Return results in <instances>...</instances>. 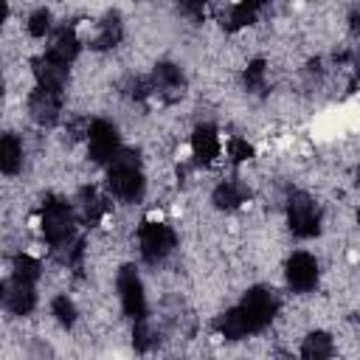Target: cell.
<instances>
[{"label": "cell", "mask_w": 360, "mask_h": 360, "mask_svg": "<svg viewBox=\"0 0 360 360\" xmlns=\"http://www.w3.org/2000/svg\"><path fill=\"white\" fill-rule=\"evenodd\" d=\"M107 186L115 197L129 200V202L143 197V172H141V163L132 152L118 149L107 160Z\"/></svg>", "instance_id": "cell-1"}, {"label": "cell", "mask_w": 360, "mask_h": 360, "mask_svg": "<svg viewBox=\"0 0 360 360\" xmlns=\"http://www.w3.org/2000/svg\"><path fill=\"white\" fill-rule=\"evenodd\" d=\"M42 233L51 242V248L76 236V219H73V211L65 200L48 197L42 202Z\"/></svg>", "instance_id": "cell-2"}, {"label": "cell", "mask_w": 360, "mask_h": 360, "mask_svg": "<svg viewBox=\"0 0 360 360\" xmlns=\"http://www.w3.org/2000/svg\"><path fill=\"white\" fill-rule=\"evenodd\" d=\"M287 222H290V231L295 236H315L321 231V208L318 202L304 194V191H292L290 200H287Z\"/></svg>", "instance_id": "cell-3"}, {"label": "cell", "mask_w": 360, "mask_h": 360, "mask_svg": "<svg viewBox=\"0 0 360 360\" xmlns=\"http://www.w3.org/2000/svg\"><path fill=\"white\" fill-rule=\"evenodd\" d=\"M239 309H242V315L248 318L250 332H259V329H264V326L276 318V312H278V298H276L273 290H267V287H253V290L245 292Z\"/></svg>", "instance_id": "cell-4"}, {"label": "cell", "mask_w": 360, "mask_h": 360, "mask_svg": "<svg viewBox=\"0 0 360 360\" xmlns=\"http://www.w3.org/2000/svg\"><path fill=\"white\" fill-rule=\"evenodd\" d=\"M174 231L166 222H143L138 231V245H141V256L146 262H160L174 250Z\"/></svg>", "instance_id": "cell-5"}, {"label": "cell", "mask_w": 360, "mask_h": 360, "mask_svg": "<svg viewBox=\"0 0 360 360\" xmlns=\"http://www.w3.org/2000/svg\"><path fill=\"white\" fill-rule=\"evenodd\" d=\"M118 295H121V307L124 312L135 321V318H143L146 315V295H143V284L135 273L132 264H124L118 270Z\"/></svg>", "instance_id": "cell-6"}, {"label": "cell", "mask_w": 360, "mask_h": 360, "mask_svg": "<svg viewBox=\"0 0 360 360\" xmlns=\"http://www.w3.org/2000/svg\"><path fill=\"white\" fill-rule=\"evenodd\" d=\"M87 149H90V158L96 163H107L121 149L118 129L110 121H93L90 129H87Z\"/></svg>", "instance_id": "cell-7"}, {"label": "cell", "mask_w": 360, "mask_h": 360, "mask_svg": "<svg viewBox=\"0 0 360 360\" xmlns=\"http://www.w3.org/2000/svg\"><path fill=\"white\" fill-rule=\"evenodd\" d=\"M0 301L8 312L14 315H28L37 304V292H34V281H22V278H8L0 287Z\"/></svg>", "instance_id": "cell-8"}, {"label": "cell", "mask_w": 360, "mask_h": 360, "mask_svg": "<svg viewBox=\"0 0 360 360\" xmlns=\"http://www.w3.org/2000/svg\"><path fill=\"white\" fill-rule=\"evenodd\" d=\"M287 284L295 292H309L318 284V262L309 253H292L287 262Z\"/></svg>", "instance_id": "cell-9"}, {"label": "cell", "mask_w": 360, "mask_h": 360, "mask_svg": "<svg viewBox=\"0 0 360 360\" xmlns=\"http://www.w3.org/2000/svg\"><path fill=\"white\" fill-rule=\"evenodd\" d=\"M149 84H152V93H158L163 101H177V98L183 96V87H186L180 68H174L172 62H160V65L152 70Z\"/></svg>", "instance_id": "cell-10"}, {"label": "cell", "mask_w": 360, "mask_h": 360, "mask_svg": "<svg viewBox=\"0 0 360 360\" xmlns=\"http://www.w3.org/2000/svg\"><path fill=\"white\" fill-rule=\"evenodd\" d=\"M62 93H53V90H45V87H37L31 96H28V112L37 124L42 127H51L59 121V110H62Z\"/></svg>", "instance_id": "cell-11"}, {"label": "cell", "mask_w": 360, "mask_h": 360, "mask_svg": "<svg viewBox=\"0 0 360 360\" xmlns=\"http://www.w3.org/2000/svg\"><path fill=\"white\" fill-rule=\"evenodd\" d=\"M34 76H37V84L39 87L53 90V93H62L65 84H68V65L65 62H56V59H51L45 53L42 59L34 62Z\"/></svg>", "instance_id": "cell-12"}, {"label": "cell", "mask_w": 360, "mask_h": 360, "mask_svg": "<svg viewBox=\"0 0 360 360\" xmlns=\"http://www.w3.org/2000/svg\"><path fill=\"white\" fill-rule=\"evenodd\" d=\"M121 34H124V25H121V17L118 14H107L96 22L93 34H90V48L96 51H107L112 45L121 42Z\"/></svg>", "instance_id": "cell-13"}, {"label": "cell", "mask_w": 360, "mask_h": 360, "mask_svg": "<svg viewBox=\"0 0 360 360\" xmlns=\"http://www.w3.org/2000/svg\"><path fill=\"white\" fill-rule=\"evenodd\" d=\"M191 155H194L197 163H211L219 155V135H217L214 127L202 124V127L194 129V135H191Z\"/></svg>", "instance_id": "cell-14"}, {"label": "cell", "mask_w": 360, "mask_h": 360, "mask_svg": "<svg viewBox=\"0 0 360 360\" xmlns=\"http://www.w3.org/2000/svg\"><path fill=\"white\" fill-rule=\"evenodd\" d=\"M79 45H82V42H79L76 31H70V28H59V31L53 34L51 45H48V56L56 59V62L70 65V62L76 59V53H79Z\"/></svg>", "instance_id": "cell-15"}, {"label": "cell", "mask_w": 360, "mask_h": 360, "mask_svg": "<svg viewBox=\"0 0 360 360\" xmlns=\"http://www.w3.org/2000/svg\"><path fill=\"white\" fill-rule=\"evenodd\" d=\"M245 200H248V188H245V183H239V180H222V183L214 188V205H217V208L231 211V208H239Z\"/></svg>", "instance_id": "cell-16"}, {"label": "cell", "mask_w": 360, "mask_h": 360, "mask_svg": "<svg viewBox=\"0 0 360 360\" xmlns=\"http://www.w3.org/2000/svg\"><path fill=\"white\" fill-rule=\"evenodd\" d=\"M22 166V143L17 135H0V172L17 174Z\"/></svg>", "instance_id": "cell-17"}, {"label": "cell", "mask_w": 360, "mask_h": 360, "mask_svg": "<svg viewBox=\"0 0 360 360\" xmlns=\"http://www.w3.org/2000/svg\"><path fill=\"white\" fill-rule=\"evenodd\" d=\"M217 329H219V335H222L225 340H239V338H248V335H250L248 318L242 315L239 307H233V309H228L225 315H219Z\"/></svg>", "instance_id": "cell-18"}, {"label": "cell", "mask_w": 360, "mask_h": 360, "mask_svg": "<svg viewBox=\"0 0 360 360\" xmlns=\"http://www.w3.org/2000/svg\"><path fill=\"white\" fill-rule=\"evenodd\" d=\"M79 217H82V222H98L101 217H104V211H107V202L93 191V188H84L82 194H79Z\"/></svg>", "instance_id": "cell-19"}, {"label": "cell", "mask_w": 360, "mask_h": 360, "mask_svg": "<svg viewBox=\"0 0 360 360\" xmlns=\"http://www.w3.org/2000/svg\"><path fill=\"white\" fill-rule=\"evenodd\" d=\"M335 352V343L326 332H312L304 338V346H301V354L307 360H323V357H332Z\"/></svg>", "instance_id": "cell-20"}, {"label": "cell", "mask_w": 360, "mask_h": 360, "mask_svg": "<svg viewBox=\"0 0 360 360\" xmlns=\"http://www.w3.org/2000/svg\"><path fill=\"white\" fill-rule=\"evenodd\" d=\"M253 20H256V6H250V3H245V0H239L236 6H231L228 14H225V25H228L231 31L250 25Z\"/></svg>", "instance_id": "cell-21"}, {"label": "cell", "mask_w": 360, "mask_h": 360, "mask_svg": "<svg viewBox=\"0 0 360 360\" xmlns=\"http://www.w3.org/2000/svg\"><path fill=\"white\" fill-rule=\"evenodd\" d=\"M132 343H135V349H141V352H146V349H152V346L158 343V332H155V326L146 321V315H143V318H135Z\"/></svg>", "instance_id": "cell-22"}, {"label": "cell", "mask_w": 360, "mask_h": 360, "mask_svg": "<svg viewBox=\"0 0 360 360\" xmlns=\"http://www.w3.org/2000/svg\"><path fill=\"white\" fill-rule=\"evenodd\" d=\"M11 267H14V270H11L14 278H22V281H37V278H39V262L31 259V256H25V253L14 256V264H11Z\"/></svg>", "instance_id": "cell-23"}, {"label": "cell", "mask_w": 360, "mask_h": 360, "mask_svg": "<svg viewBox=\"0 0 360 360\" xmlns=\"http://www.w3.org/2000/svg\"><path fill=\"white\" fill-rule=\"evenodd\" d=\"M51 312H53V318H56L62 326H73V323H76V307H73V301H70L68 295H56V298L51 301Z\"/></svg>", "instance_id": "cell-24"}, {"label": "cell", "mask_w": 360, "mask_h": 360, "mask_svg": "<svg viewBox=\"0 0 360 360\" xmlns=\"http://www.w3.org/2000/svg\"><path fill=\"white\" fill-rule=\"evenodd\" d=\"M245 87L250 93H264L267 82H264V62L262 59H256V62L248 65V70H245Z\"/></svg>", "instance_id": "cell-25"}, {"label": "cell", "mask_w": 360, "mask_h": 360, "mask_svg": "<svg viewBox=\"0 0 360 360\" xmlns=\"http://www.w3.org/2000/svg\"><path fill=\"white\" fill-rule=\"evenodd\" d=\"M48 31H51V11H45V8L34 11L31 20H28V34L31 37H45Z\"/></svg>", "instance_id": "cell-26"}, {"label": "cell", "mask_w": 360, "mask_h": 360, "mask_svg": "<svg viewBox=\"0 0 360 360\" xmlns=\"http://www.w3.org/2000/svg\"><path fill=\"white\" fill-rule=\"evenodd\" d=\"M124 93H127V96H132V98H143V96H149V93H152V84H149V79L129 76V79L124 82Z\"/></svg>", "instance_id": "cell-27"}, {"label": "cell", "mask_w": 360, "mask_h": 360, "mask_svg": "<svg viewBox=\"0 0 360 360\" xmlns=\"http://www.w3.org/2000/svg\"><path fill=\"white\" fill-rule=\"evenodd\" d=\"M250 155H253V149H250L248 141H242V138H231V141H228V158H231L233 163H242V160H248Z\"/></svg>", "instance_id": "cell-28"}, {"label": "cell", "mask_w": 360, "mask_h": 360, "mask_svg": "<svg viewBox=\"0 0 360 360\" xmlns=\"http://www.w3.org/2000/svg\"><path fill=\"white\" fill-rule=\"evenodd\" d=\"M177 8L188 17V20H200L205 11V0H177Z\"/></svg>", "instance_id": "cell-29"}, {"label": "cell", "mask_w": 360, "mask_h": 360, "mask_svg": "<svg viewBox=\"0 0 360 360\" xmlns=\"http://www.w3.org/2000/svg\"><path fill=\"white\" fill-rule=\"evenodd\" d=\"M6 14H8V3H6V0H0V22L6 20Z\"/></svg>", "instance_id": "cell-30"}, {"label": "cell", "mask_w": 360, "mask_h": 360, "mask_svg": "<svg viewBox=\"0 0 360 360\" xmlns=\"http://www.w3.org/2000/svg\"><path fill=\"white\" fill-rule=\"evenodd\" d=\"M245 3H250V6H256V8H259V6L264 3V0H245Z\"/></svg>", "instance_id": "cell-31"}]
</instances>
